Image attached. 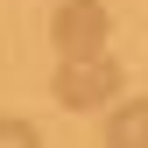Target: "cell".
Masks as SVG:
<instances>
[{"label":"cell","mask_w":148,"mask_h":148,"mask_svg":"<svg viewBox=\"0 0 148 148\" xmlns=\"http://www.w3.org/2000/svg\"><path fill=\"white\" fill-rule=\"evenodd\" d=\"M120 78L127 71L106 57H64V71H57V106H71V113H92V106H113L120 99Z\"/></svg>","instance_id":"6da1fadb"},{"label":"cell","mask_w":148,"mask_h":148,"mask_svg":"<svg viewBox=\"0 0 148 148\" xmlns=\"http://www.w3.org/2000/svg\"><path fill=\"white\" fill-rule=\"evenodd\" d=\"M106 148H148V99H120V106H113Z\"/></svg>","instance_id":"3957f363"},{"label":"cell","mask_w":148,"mask_h":148,"mask_svg":"<svg viewBox=\"0 0 148 148\" xmlns=\"http://www.w3.org/2000/svg\"><path fill=\"white\" fill-rule=\"evenodd\" d=\"M0 148H42V134H35L28 120H14V113H0Z\"/></svg>","instance_id":"277c9868"},{"label":"cell","mask_w":148,"mask_h":148,"mask_svg":"<svg viewBox=\"0 0 148 148\" xmlns=\"http://www.w3.org/2000/svg\"><path fill=\"white\" fill-rule=\"evenodd\" d=\"M106 35H113V14H106L99 0H64V7L49 14V42H57V57H99Z\"/></svg>","instance_id":"7a4b0ae2"}]
</instances>
